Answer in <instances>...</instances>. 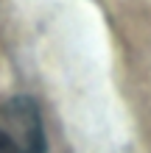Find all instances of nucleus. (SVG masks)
<instances>
[{
  "mask_svg": "<svg viewBox=\"0 0 151 153\" xmlns=\"http://www.w3.org/2000/svg\"><path fill=\"white\" fill-rule=\"evenodd\" d=\"M0 153H17V148H14V142L6 137V131H0Z\"/></svg>",
  "mask_w": 151,
  "mask_h": 153,
  "instance_id": "obj_2",
  "label": "nucleus"
},
{
  "mask_svg": "<svg viewBox=\"0 0 151 153\" xmlns=\"http://www.w3.org/2000/svg\"><path fill=\"white\" fill-rule=\"evenodd\" d=\"M6 120H8V128H11V134H6V137L14 142L17 153H45L39 117L31 100H25V97L11 100L6 109Z\"/></svg>",
  "mask_w": 151,
  "mask_h": 153,
  "instance_id": "obj_1",
  "label": "nucleus"
}]
</instances>
